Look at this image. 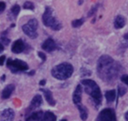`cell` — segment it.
Segmentation results:
<instances>
[{"instance_id":"6da1fadb","label":"cell","mask_w":128,"mask_h":121,"mask_svg":"<svg viewBox=\"0 0 128 121\" xmlns=\"http://www.w3.org/2000/svg\"><path fill=\"white\" fill-rule=\"evenodd\" d=\"M119 65L109 56H102L97 62V74L104 81L110 82L119 74Z\"/></svg>"},{"instance_id":"7a4b0ae2","label":"cell","mask_w":128,"mask_h":121,"mask_svg":"<svg viewBox=\"0 0 128 121\" xmlns=\"http://www.w3.org/2000/svg\"><path fill=\"white\" fill-rule=\"evenodd\" d=\"M81 84L84 86V90L89 96H91L93 100L96 103V105L102 102V94L101 90L99 88L98 85L96 84L94 80L91 79H83Z\"/></svg>"},{"instance_id":"3957f363","label":"cell","mask_w":128,"mask_h":121,"mask_svg":"<svg viewBox=\"0 0 128 121\" xmlns=\"http://www.w3.org/2000/svg\"><path fill=\"white\" fill-rule=\"evenodd\" d=\"M74 67L69 63H62L52 69V76L59 80H66L73 75Z\"/></svg>"},{"instance_id":"277c9868","label":"cell","mask_w":128,"mask_h":121,"mask_svg":"<svg viewBox=\"0 0 128 121\" xmlns=\"http://www.w3.org/2000/svg\"><path fill=\"white\" fill-rule=\"evenodd\" d=\"M43 23L44 24V26L50 27L53 30H60L62 28L61 23L53 16V9L49 7L46 8L44 14L42 17Z\"/></svg>"},{"instance_id":"5b68a950","label":"cell","mask_w":128,"mask_h":121,"mask_svg":"<svg viewBox=\"0 0 128 121\" xmlns=\"http://www.w3.org/2000/svg\"><path fill=\"white\" fill-rule=\"evenodd\" d=\"M37 27H38L37 20L34 19V18H32L26 24H25V25L23 26L22 29L26 36H28L32 39H34V38L37 37V32H36Z\"/></svg>"},{"instance_id":"8992f818","label":"cell","mask_w":128,"mask_h":121,"mask_svg":"<svg viewBox=\"0 0 128 121\" xmlns=\"http://www.w3.org/2000/svg\"><path fill=\"white\" fill-rule=\"evenodd\" d=\"M8 67L10 68V70L12 72H15V73H17V72L20 71H26L28 69V65L26 63L25 61L20 59H15L13 60L11 58L8 60Z\"/></svg>"},{"instance_id":"52a82bcc","label":"cell","mask_w":128,"mask_h":121,"mask_svg":"<svg viewBox=\"0 0 128 121\" xmlns=\"http://www.w3.org/2000/svg\"><path fill=\"white\" fill-rule=\"evenodd\" d=\"M97 121H116V113L113 109H103L97 116Z\"/></svg>"},{"instance_id":"ba28073f","label":"cell","mask_w":128,"mask_h":121,"mask_svg":"<svg viewBox=\"0 0 128 121\" xmlns=\"http://www.w3.org/2000/svg\"><path fill=\"white\" fill-rule=\"evenodd\" d=\"M42 48L46 52H53L56 49V44L52 38H48L42 44Z\"/></svg>"},{"instance_id":"9c48e42d","label":"cell","mask_w":128,"mask_h":121,"mask_svg":"<svg viewBox=\"0 0 128 121\" xmlns=\"http://www.w3.org/2000/svg\"><path fill=\"white\" fill-rule=\"evenodd\" d=\"M25 50V43L22 39H18L14 42L12 46V52L15 54H19Z\"/></svg>"},{"instance_id":"30bf717a","label":"cell","mask_w":128,"mask_h":121,"mask_svg":"<svg viewBox=\"0 0 128 121\" xmlns=\"http://www.w3.org/2000/svg\"><path fill=\"white\" fill-rule=\"evenodd\" d=\"M82 99V86L81 85H77V86L74 89V92L73 94V101L76 105L81 104Z\"/></svg>"},{"instance_id":"8fae6325","label":"cell","mask_w":128,"mask_h":121,"mask_svg":"<svg viewBox=\"0 0 128 121\" xmlns=\"http://www.w3.org/2000/svg\"><path fill=\"white\" fill-rule=\"evenodd\" d=\"M14 117H15V113L13 109H5L1 115V121H13Z\"/></svg>"},{"instance_id":"7c38bea8","label":"cell","mask_w":128,"mask_h":121,"mask_svg":"<svg viewBox=\"0 0 128 121\" xmlns=\"http://www.w3.org/2000/svg\"><path fill=\"white\" fill-rule=\"evenodd\" d=\"M44 115L42 111H37L32 113L28 117H26V121H44Z\"/></svg>"},{"instance_id":"4fadbf2b","label":"cell","mask_w":128,"mask_h":121,"mask_svg":"<svg viewBox=\"0 0 128 121\" xmlns=\"http://www.w3.org/2000/svg\"><path fill=\"white\" fill-rule=\"evenodd\" d=\"M42 104V96L40 95H36V96L33 97L31 104H30V107L29 110H32V109L36 108V107H39Z\"/></svg>"},{"instance_id":"5bb4252c","label":"cell","mask_w":128,"mask_h":121,"mask_svg":"<svg viewBox=\"0 0 128 121\" xmlns=\"http://www.w3.org/2000/svg\"><path fill=\"white\" fill-rule=\"evenodd\" d=\"M14 90H15V85H13V84L8 85V86L4 88V90H3V92H2V98H4V99L8 98V97L12 95Z\"/></svg>"},{"instance_id":"9a60e30c","label":"cell","mask_w":128,"mask_h":121,"mask_svg":"<svg viewBox=\"0 0 128 121\" xmlns=\"http://www.w3.org/2000/svg\"><path fill=\"white\" fill-rule=\"evenodd\" d=\"M41 91L43 92V94L44 96V98L46 99V101L48 102V104H50V106H54L56 105V100L53 97L52 92L49 91L48 89H41Z\"/></svg>"},{"instance_id":"2e32d148","label":"cell","mask_w":128,"mask_h":121,"mask_svg":"<svg viewBox=\"0 0 128 121\" xmlns=\"http://www.w3.org/2000/svg\"><path fill=\"white\" fill-rule=\"evenodd\" d=\"M126 18L123 17V16H117L116 17V19H114V27L117 28V29H120V28H123L124 26H126Z\"/></svg>"},{"instance_id":"e0dca14e","label":"cell","mask_w":128,"mask_h":121,"mask_svg":"<svg viewBox=\"0 0 128 121\" xmlns=\"http://www.w3.org/2000/svg\"><path fill=\"white\" fill-rule=\"evenodd\" d=\"M77 107L79 109V112H80V116H81L82 120H86L87 117H88V112H87V109L84 107L82 104H79L77 105Z\"/></svg>"},{"instance_id":"ac0fdd59","label":"cell","mask_w":128,"mask_h":121,"mask_svg":"<svg viewBox=\"0 0 128 121\" xmlns=\"http://www.w3.org/2000/svg\"><path fill=\"white\" fill-rule=\"evenodd\" d=\"M116 96V90H109L106 93V98L108 103H112L114 101Z\"/></svg>"},{"instance_id":"d6986e66","label":"cell","mask_w":128,"mask_h":121,"mask_svg":"<svg viewBox=\"0 0 128 121\" xmlns=\"http://www.w3.org/2000/svg\"><path fill=\"white\" fill-rule=\"evenodd\" d=\"M44 121H56V116L54 113L47 111L44 115Z\"/></svg>"},{"instance_id":"ffe728a7","label":"cell","mask_w":128,"mask_h":121,"mask_svg":"<svg viewBox=\"0 0 128 121\" xmlns=\"http://www.w3.org/2000/svg\"><path fill=\"white\" fill-rule=\"evenodd\" d=\"M20 12V7L18 5H14L11 8V10H10V13L11 15L13 16V17H16Z\"/></svg>"},{"instance_id":"44dd1931","label":"cell","mask_w":128,"mask_h":121,"mask_svg":"<svg viewBox=\"0 0 128 121\" xmlns=\"http://www.w3.org/2000/svg\"><path fill=\"white\" fill-rule=\"evenodd\" d=\"M84 18H80V19H74V21H72V26L74 27H81L84 23Z\"/></svg>"},{"instance_id":"7402d4cb","label":"cell","mask_w":128,"mask_h":121,"mask_svg":"<svg viewBox=\"0 0 128 121\" xmlns=\"http://www.w3.org/2000/svg\"><path fill=\"white\" fill-rule=\"evenodd\" d=\"M126 91H127V89H126V87L124 86H123V85L118 86V91L117 92H118L119 96H123L126 93Z\"/></svg>"},{"instance_id":"603a6c76","label":"cell","mask_w":128,"mask_h":121,"mask_svg":"<svg viewBox=\"0 0 128 121\" xmlns=\"http://www.w3.org/2000/svg\"><path fill=\"white\" fill-rule=\"evenodd\" d=\"M24 8H25V9H28V10H34V3L31 2V1H26V2L24 4Z\"/></svg>"},{"instance_id":"cb8c5ba5","label":"cell","mask_w":128,"mask_h":121,"mask_svg":"<svg viewBox=\"0 0 128 121\" xmlns=\"http://www.w3.org/2000/svg\"><path fill=\"white\" fill-rule=\"evenodd\" d=\"M9 41L10 40L8 39V38H6V37H0V43H1V44H4V45H6V46H8V44H9Z\"/></svg>"},{"instance_id":"d4e9b609","label":"cell","mask_w":128,"mask_h":121,"mask_svg":"<svg viewBox=\"0 0 128 121\" xmlns=\"http://www.w3.org/2000/svg\"><path fill=\"white\" fill-rule=\"evenodd\" d=\"M121 80H122L123 83H124V84L128 86V75H123L121 77Z\"/></svg>"},{"instance_id":"484cf974","label":"cell","mask_w":128,"mask_h":121,"mask_svg":"<svg viewBox=\"0 0 128 121\" xmlns=\"http://www.w3.org/2000/svg\"><path fill=\"white\" fill-rule=\"evenodd\" d=\"M97 8H98V5H96L94 7H93V8H92V9L90 10L89 14H88L89 17H90V16H92V15H94V13H96V11L97 10Z\"/></svg>"},{"instance_id":"4316f807","label":"cell","mask_w":128,"mask_h":121,"mask_svg":"<svg viewBox=\"0 0 128 121\" xmlns=\"http://www.w3.org/2000/svg\"><path fill=\"white\" fill-rule=\"evenodd\" d=\"M6 9V3L3 1H0V14L4 12V10Z\"/></svg>"},{"instance_id":"83f0119b","label":"cell","mask_w":128,"mask_h":121,"mask_svg":"<svg viewBox=\"0 0 128 121\" xmlns=\"http://www.w3.org/2000/svg\"><path fill=\"white\" fill-rule=\"evenodd\" d=\"M38 56L40 57V58L43 60V61H46V55L43 53V52H38Z\"/></svg>"},{"instance_id":"f1b7e54d","label":"cell","mask_w":128,"mask_h":121,"mask_svg":"<svg viewBox=\"0 0 128 121\" xmlns=\"http://www.w3.org/2000/svg\"><path fill=\"white\" fill-rule=\"evenodd\" d=\"M5 60H6V57L5 56H2V57H0V66H3L4 63H5Z\"/></svg>"},{"instance_id":"f546056e","label":"cell","mask_w":128,"mask_h":121,"mask_svg":"<svg viewBox=\"0 0 128 121\" xmlns=\"http://www.w3.org/2000/svg\"><path fill=\"white\" fill-rule=\"evenodd\" d=\"M3 51H4V46L0 43V53H2Z\"/></svg>"},{"instance_id":"4dcf8cb0","label":"cell","mask_w":128,"mask_h":121,"mask_svg":"<svg viewBox=\"0 0 128 121\" xmlns=\"http://www.w3.org/2000/svg\"><path fill=\"white\" fill-rule=\"evenodd\" d=\"M39 84H40V86H44V85H46V80H44H44H41Z\"/></svg>"},{"instance_id":"1f68e13d","label":"cell","mask_w":128,"mask_h":121,"mask_svg":"<svg viewBox=\"0 0 128 121\" xmlns=\"http://www.w3.org/2000/svg\"><path fill=\"white\" fill-rule=\"evenodd\" d=\"M124 117H126V121H128V111L126 113V116H124Z\"/></svg>"},{"instance_id":"d6a6232c","label":"cell","mask_w":128,"mask_h":121,"mask_svg":"<svg viewBox=\"0 0 128 121\" xmlns=\"http://www.w3.org/2000/svg\"><path fill=\"white\" fill-rule=\"evenodd\" d=\"M124 39L127 40V41H128V33H127V34L124 35Z\"/></svg>"},{"instance_id":"836d02e7","label":"cell","mask_w":128,"mask_h":121,"mask_svg":"<svg viewBox=\"0 0 128 121\" xmlns=\"http://www.w3.org/2000/svg\"><path fill=\"white\" fill-rule=\"evenodd\" d=\"M82 3H83V0H80V1H78V4H79V5H81Z\"/></svg>"},{"instance_id":"e575fe53","label":"cell","mask_w":128,"mask_h":121,"mask_svg":"<svg viewBox=\"0 0 128 121\" xmlns=\"http://www.w3.org/2000/svg\"><path fill=\"white\" fill-rule=\"evenodd\" d=\"M61 121H66V119H62Z\"/></svg>"}]
</instances>
